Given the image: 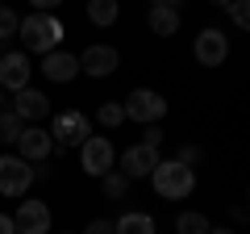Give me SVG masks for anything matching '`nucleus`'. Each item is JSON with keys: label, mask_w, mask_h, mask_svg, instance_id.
Masks as SVG:
<instances>
[{"label": "nucleus", "mask_w": 250, "mask_h": 234, "mask_svg": "<svg viewBox=\"0 0 250 234\" xmlns=\"http://www.w3.org/2000/svg\"><path fill=\"white\" fill-rule=\"evenodd\" d=\"M17 38L25 46V54H50L62 42V21L54 13H29V17H21Z\"/></svg>", "instance_id": "obj_1"}, {"label": "nucleus", "mask_w": 250, "mask_h": 234, "mask_svg": "<svg viewBox=\"0 0 250 234\" xmlns=\"http://www.w3.org/2000/svg\"><path fill=\"white\" fill-rule=\"evenodd\" d=\"M150 184L163 201H184L188 192L196 188V171L184 167L179 159H159V167L150 171Z\"/></svg>", "instance_id": "obj_2"}, {"label": "nucleus", "mask_w": 250, "mask_h": 234, "mask_svg": "<svg viewBox=\"0 0 250 234\" xmlns=\"http://www.w3.org/2000/svg\"><path fill=\"white\" fill-rule=\"evenodd\" d=\"M121 105H125V121H138V126H154V121L167 113V100L154 88H134Z\"/></svg>", "instance_id": "obj_3"}, {"label": "nucleus", "mask_w": 250, "mask_h": 234, "mask_svg": "<svg viewBox=\"0 0 250 234\" xmlns=\"http://www.w3.org/2000/svg\"><path fill=\"white\" fill-rule=\"evenodd\" d=\"M34 176H38V167L34 163H25L21 155H0V192L4 197H25L29 192V184H34Z\"/></svg>", "instance_id": "obj_4"}, {"label": "nucleus", "mask_w": 250, "mask_h": 234, "mask_svg": "<svg viewBox=\"0 0 250 234\" xmlns=\"http://www.w3.org/2000/svg\"><path fill=\"white\" fill-rule=\"evenodd\" d=\"M50 138H54V146H83L92 138V121L80 109H67V113H59L50 121Z\"/></svg>", "instance_id": "obj_5"}, {"label": "nucleus", "mask_w": 250, "mask_h": 234, "mask_svg": "<svg viewBox=\"0 0 250 234\" xmlns=\"http://www.w3.org/2000/svg\"><path fill=\"white\" fill-rule=\"evenodd\" d=\"M80 167L88 171V176H108V171L117 167V151H113V142H108L104 134H92L88 142L80 146Z\"/></svg>", "instance_id": "obj_6"}, {"label": "nucleus", "mask_w": 250, "mask_h": 234, "mask_svg": "<svg viewBox=\"0 0 250 234\" xmlns=\"http://www.w3.org/2000/svg\"><path fill=\"white\" fill-rule=\"evenodd\" d=\"M192 54H196L200 67H221L225 59H229V38H225L217 25H205L196 34V42H192Z\"/></svg>", "instance_id": "obj_7"}, {"label": "nucleus", "mask_w": 250, "mask_h": 234, "mask_svg": "<svg viewBox=\"0 0 250 234\" xmlns=\"http://www.w3.org/2000/svg\"><path fill=\"white\" fill-rule=\"evenodd\" d=\"M29 75H34V67H29V54L25 50H4V54H0V88H4V92L29 88Z\"/></svg>", "instance_id": "obj_8"}, {"label": "nucleus", "mask_w": 250, "mask_h": 234, "mask_svg": "<svg viewBox=\"0 0 250 234\" xmlns=\"http://www.w3.org/2000/svg\"><path fill=\"white\" fill-rule=\"evenodd\" d=\"M117 67H121V54H117L113 46H104V42L83 46V54H80V71H83V75H92V80H104V75H113Z\"/></svg>", "instance_id": "obj_9"}, {"label": "nucleus", "mask_w": 250, "mask_h": 234, "mask_svg": "<svg viewBox=\"0 0 250 234\" xmlns=\"http://www.w3.org/2000/svg\"><path fill=\"white\" fill-rule=\"evenodd\" d=\"M50 205L46 201H21L17 213H13V226L17 234H50Z\"/></svg>", "instance_id": "obj_10"}, {"label": "nucleus", "mask_w": 250, "mask_h": 234, "mask_svg": "<svg viewBox=\"0 0 250 234\" xmlns=\"http://www.w3.org/2000/svg\"><path fill=\"white\" fill-rule=\"evenodd\" d=\"M17 155L25 163H46L54 155V138H50V130H42V126H25L21 130V138H17Z\"/></svg>", "instance_id": "obj_11"}, {"label": "nucleus", "mask_w": 250, "mask_h": 234, "mask_svg": "<svg viewBox=\"0 0 250 234\" xmlns=\"http://www.w3.org/2000/svg\"><path fill=\"white\" fill-rule=\"evenodd\" d=\"M154 167H159V151H154V146H142V142L129 146V151L117 159V171L129 176V180H142V176H150Z\"/></svg>", "instance_id": "obj_12"}, {"label": "nucleus", "mask_w": 250, "mask_h": 234, "mask_svg": "<svg viewBox=\"0 0 250 234\" xmlns=\"http://www.w3.org/2000/svg\"><path fill=\"white\" fill-rule=\"evenodd\" d=\"M13 113L21 117V121H34V126H42V117L50 113V96L38 88H21L13 92Z\"/></svg>", "instance_id": "obj_13"}, {"label": "nucleus", "mask_w": 250, "mask_h": 234, "mask_svg": "<svg viewBox=\"0 0 250 234\" xmlns=\"http://www.w3.org/2000/svg\"><path fill=\"white\" fill-rule=\"evenodd\" d=\"M75 71H80V59L75 54H67V50H50V54H42V75L50 84H67V80H75Z\"/></svg>", "instance_id": "obj_14"}, {"label": "nucleus", "mask_w": 250, "mask_h": 234, "mask_svg": "<svg viewBox=\"0 0 250 234\" xmlns=\"http://www.w3.org/2000/svg\"><path fill=\"white\" fill-rule=\"evenodd\" d=\"M146 25H150L159 38L179 34V9H167V4H150V13H146Z\"/></svg>", "instance_id": "obj_15"}, {"label": "nucleus", "mask_w": 250, "mask_h": 234, "mask_svg": "<svg viewBox=\"0 0 250 234\" xmlns=\"http://www.w3.org/2000/svg\"><path fill=\"white\" fill-rule=\"evenodd\" d=\"M113 234H154V217L129 209V213H121V217L113 222Z\"/></svg>", "instance_id": "obj_16"}, {"label": "nucleus", "mask_w": 250, "mask_h": 234, "mask_svg": "<svg viewBox=\"0 0 250 234\" xmlns=\"http://www.w3.org/2000/svg\"><path fill=\"white\" fill-rule=\"evenodd\" d=\"M88 17H92V25H113L117 17H121V0H88Z\"/></svg>", "instance_id": "obj_17"}, {"label": "nucleus", "mask_w": 250, "mask_h": 234, "mask_svg": "<svg viewBox=\"0 0 250 234\" xmlns=\"http://www.w3.org/2000/svg\"><path fill=\"white\" fill-rule=\"evenodd\" d=\"M213 226H208L205 213H196V209H184V213L175 217V234H208Z\"/></svg>", "instance_id": "obj_18"}, {"label": "nucleus", "mask_w": 250, "mask_h": 234, "mask_svg": "<svg viewBox=\"0 0 250 234\" xmlns=\"http://www.w3.org/2000/svg\"><path fill=\"white\" fill-rule=\"evenodd\" d=\"M129 184H134V180H129V176H121V171H108V176H100V188H104V197L108 201H121L125 197V192H129Z\"/></svg>", "instance_id": "obj_19"}, {"label": "nucleus", "mask_w": 250, "mask_h": 234, "mask_svg": "<svg viewBox=\"0 0 250 234\" xmlns=\"http://www.w3.org/2000/svg\"><path fill=\"white\" fill-rule=\"evenodd\" d=\"M21 130H25V121H21L13 109H0V142L9 146V142H17L21 138Z\"/></svg>", "instance_id": "obj_20"}, {"label": "nucleus", "mask_w": 250, "mask_h": 234, "mask_svg": "<svg viewBox=\"0 0 250 234\" xmlns=\"http://www.w3.org/2000/svg\"><path fill=\"white\" fill-rule=\"evenodd\" d=\"M96 121H100L104 130L121 126V121H125V105H121V100H104V105L96 109Z\"/></svg>", "instance_id": "obj_21"}, {"label": "nucleus", "mask_w": 250, "mask_h": 234, "mask_svg": "<svg viewBox=\"0 0 250 234\" xmlns=\"http://www.w3.org/2000/svg\"><path fill=\"white\" fill-rule=\"evenodd\" d=\"M225 13H229V21L238 29H246V34H250V0H229V9H225Z\"/></svg>", "instance_id": "obj_22"}, {"label": "nucleus", "mask_w": 250, "mask_h": 234, "mask_svg": "<svg viewBox=\"0 0 250 234\" xmlns=\"http://www.w3.org/2000/svg\"><path fill=\"white\" fill-rule=\"evenodd\" d=\"M17 29H21V17L9 9V4H0V42H9Z\"/></svg>", "instance_id": "obj_23"}, {"label": "nucleus", "mask_w": 250, "mask_h": 234, "mask_svg": "<svg viewBox=\"0 0 250 234\" xmlns=\"http://www.w3.org/2000/svg\"><path fill=\"white\" fill-rule=\"evenodd\" d=\"M163 142H167V134H163V130H159V121H154V126H146V130H142V146H154V151H159Z\"/></svg>", "instance_id": "obj_24"}, {"label": "nucleus", "mask_w": 250, "mask_h": 234, "mask_svg": "<svg viewBox=\"0 0 250 234\" xmlns=\"http://www.w3.org/2000/svg\"><path fill=\"white\" fill-rule=\"evenodd\" d=\"M179 163H184V167H196L200 163V146H179V155H175Z\"/></svg>", "instance_id": "obj_25"}, {"label": "nucleus", "mask_w": 250, "mask_h": 234, "mask_svg": "<svg viewBox=\"0 0 250 234\" xmlns=\"http://www.w3.org/2000/svg\"><path fill=\"white\" fill-rule=\"evenodd\" d=\"M83 234H113V222H108V217H92V222L83 226Z\"/></svg>", "instance_id": "obj_26"}, {"label": "nucleus", "mask_w": 250, "mask_h": 234, "mask_svg": "<svg viewBox=\"0 0 250 234\" xmlns=\"http://www.w3.org/2000/svg\"><path fill=\"white\" fill-rule=\"evenodd\" d=\"M29 4H34V13H54L62 0H29Z\"/></svg>", "instance_id": "obj_27"}, {"label": "nucleus", "mask_w": 250, "mask_h": 234, "mask_svg": "<svg viewBox=\"0 0 250 234\" xmlns=\"http://www.w3.org/2000/svg\"><path fill=\"white\" fill-rule=\"evenodd\" d=\"M0 234H17V226H13L9 213H0Z\"/></svg>", "instance_id": "obj_28"}, {"label": "nucleus", "mask_w": 250, "mask_h": 234, "mask_svg": "<svg viewBox=\"0 0 250 234\" xmlns=\"http://www.w3.org/2000/svg\"><path fill=\"white\" fill-rule=\"evenodd\" d=\"M208 234H238V230H229V226H213Z\"/></svg>", "instance_id": "obj_29"}, {"label": "nucleus", "mask_w": 250, "mask_h": 234, "mask_svg": "<svg viewBox=\"0 0 250 234\" xmlns=\"http://www.w3.org/2000/svg\"><path fill=\"white\" fill-rule=\"evenodd\" d=\"M150 4H167V9H179V0H150Z\"/></svg>", "instance_id": "obj_30"}, {"label": "nucleus", "mask_w": 250, "mask_h": 234, "mask_svg": "<svg viewBox=\"0 0 250 234\" xmlns=\"http://www.w3.org/2000/svg\"><path fill=\"white\" fill-rule=\"evenodd\" d=\"M208 4H217V9H229V0H208Z\"/></svg>", "instance_id": "obj_31"}, {"label": "nucleus", "mask_w": 250, "mask_h": 234, "mask_svg": "<svg viewBox=\"0 0 250 234\" xmlns=\"http://www.w3.org/2000/svg\"><path fill=\"white\" fill-rule=\"evenodd\" d=\"M4 96H9V92H4V88H0V109H4Z\"/></svg>", "instance_id": "obj_32"}, {"label": "nucleus", "mask_w": 250, "mask_h": 234, "mask_svg": "<svg viewBox=\"0 0 250 234\" xmlns=\"http://www.w3.org/2000/svg\"><path fill=\"white\" fill-rule=\"evenodd\" d=\"M0 4H4V0H0Z\"/></svg>", "instance_id": "obj_33"}, {"label": "nucleus", "mask_w": 250, "mask_h": 234, "mask_svg": "<svg viewBox=\"0 0 250 234\" xmlns=\"http://www.w3.org/2000/svg\"><path fill=\"white\" fill-rule=\"evenodd\" d=\"M0 46H4V42H0Z\"/></svg>", "instance_id": "obj_34"}, {"label": "nucleus", "mask_w": 250, "mask_h": 234, "mask_svg": "<svg viewBox=\"0 0 250 234\" xmlns=\"http://www.w3.org/2000/svg\"><path fill=\"white\" fill-rule=\"evenodd\" d=\"M71 234H75V230H71Z\"/></svg>", "instance_id": "obj_35"}]
</instances>
